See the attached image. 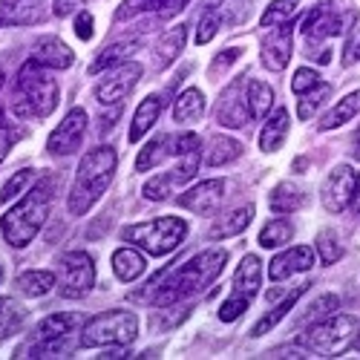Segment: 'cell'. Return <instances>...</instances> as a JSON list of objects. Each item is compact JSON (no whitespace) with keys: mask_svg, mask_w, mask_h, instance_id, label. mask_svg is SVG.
Listing matches in <instances>:
<instances>
[{"mask_svg":"<svg viewBox=\"0 0 360 360\" xmlns=\"http://www.w3.org/2000/svg\"><path fill=\"white\" fill-rule=\"evenodd\" d=\"M222 29V15L217 9L211 12H202V20H199V32H196V44H211L217 38V32Z\"/></svg>","mask_w":360,"mask_h":360,"instance_id":"cell-45","label":"cell"},{"mask_svg":"<svg viewBox=\"0 0 360 360\" xmlns=\"http://www.w3.org/2000/svg\"><path fill=\"white\" fill-rule=\"evenodd\" d=\"M12 110L23 118H46L58 107V81L38 61H26L18 72Z\"/></svg>","mask_w":360,"mask_h":360,"instance_id":"cell-4","label":"cell"},{"mask_svg":"<svg viewBox=\"0 0 360 360\" xmlns=\"http://www.w3.org/2000/svg\"><path fill=\"white\" fill-rule=\"evenodd\" d=\"M243 156V144L236 139H228V136H214L207 141V153H205V162L211 167H219V165H228L233 159Z\"/></svg>","mask_w":360,"mask_h":360,"instance_id":"cell-32","label":"cell"},{"mask_svg":"<svg viewBox=\"0 0 360 360\" xmlns=\"http://www.w3.org/2000/svg\"><path fill=\"white\" fill-rule=\"evenodd\" d=\"M141 64L139 61H127V64H122L118 70H112L107 78H101L98 81V86H96V98H98V104H104V107H115V104H122L130 93H133V86L139 84V78H141Z\"/></svg>","mask_w":360,"mask_h":360,"instance_id":"cell-13","label":"cell"},{"mask_svg":"<svg viewBox=\"0 0 360 360\" xmlns=\"http://www.w3.org/2000/svg\"><path fill=\"white\" fill-rule=\"evenodd\" d=\"M222 199H225V182L222 179H207V182H199L196 188H191V191H185L182 196H179V205L191 214L211 217V214L219 211Z\"/></svg>","mask_w":360,"mask_h":360,"instance_id":"cell-15","label":"cell"},{"mask_svg":"<svg viewBox=\"0 0 360 360\" xmlns=\"http://www.w3.org/2000/svg\"><path fill=\"white\" fill-rule=\"evenodd\" d=\"M202 112H205V96H202V89L191 86V89H185V93L176 98L173 122H179V124H193V122H199V118H202Z\"/></svg>","mask_w":360,"mask_h":360,"instance_id":"cell-29","label":"cell"},{"mask_svg":"<svg viewBox=\"0 0 360 360\" xmlns=\"http://www.w3.org/2000/svg\"><path fill=\"white\" fill-rule=\"evenodd\" d=\"M352 156H354V159L360 162V130L354 133V147H352Z\"/></svg>","mask_w":360,"mask_h":360,"instance_id":"cell-54","label":"cell"},{"mask_svg":"<svg viewBox=\"0 0 360 360\" xmlns=\"http://www.w3.org/2000/svg\"><path fill=\"white\" fill-rule=\"evenodd\" d=\"M352 349L360 354V328H357V335H354V340H352Z\"/></svg>","mask_w":360,"mask_h":360,"instance_id":"cell-55","label":"cell"},{"mask_svg":"<svg viewBox=\"0 0 360 360\" xmlns=\"http://www.w3.org/2000/svg\"><path fill=\"white\" fill-rule=\"evenodd\" d=\"M75 35H78L81 41L93 38V15H89V12H81V15L75 18Z\"/></svg>","mask_w":360,"mask_h":360,"instance_id":"cell-50","label":"cell"},{"mask_svg":"<svg viewBox=\"0 0 360 360\" xmlns=\"http://www.w3.org/2000/svg\"><path fill=\"white\" fill-rule=\"evenodd\" d=\"M291 233H294V228H291L285 219H274V222H268V225L262 228L259 245H262V248H280V245H285L288 239H291Z\"/></svg>","mask_w":360,"mask_h":360,"instance_id":"cell-39","label":"cell"},{"mask_svg":"<svg viewBox=\"0 0 360 360\" xmlns=\"http://www.w3.org/2000/svg\"><path fill=\"white\" fill-rule=\"evenodd\" d=\"M136 49V44H112V46H104L101 52H98V58H96V64L93 67H89V72H101L104 67H112V64H118V61H122V58L124 55H130Z\"/></svg>","mask_w":360,"mask_h":360,"instance_id":"cell-41","label":"cell"},{"mask_svg":"<svg viewBox=\"0 0 360 360\" xmlns=\"http://www.w3.org/2000/svg\"><path fill=\"white\" fill-rule=\"evenodd\" d=\"M4 124H6V122H4V112H0V130H4Z\"/></svg>","mask_w":360,"mask_h":360,"instance_id":"cell-56","label":"cell"},{"mask_svg":"<svg viewBox=\"0 0 360 360\" xmlns=\"http://www.w3.org/2000/svg\"><path fill=\"white\" fill-rule=\"evenodd\" d=\"M352 205H354V211L360 214V173H357V188H354V202Z\"/></svg>","mask_w":360,"mask_h":360,"instance_id":"cell-53","label":"cell"},{"mask_svg":"<svg viewBox=\"0 0 360 360\" xmlns=\"http://www.w3.org/2000/svg\"><path fill=\"white\" fill-rule=\"evenodd\" d=\"M41 18L44 15L35 0H0V29L4 26H32Z\"/></svg>","mask_w":360,"mask_h":360,"instance_id":"cell-20","label":"cell"},{"mask_svg":"<svg viewBox=\"0 0 360 360\" xmlns=\"http://www.w3.org/2000/svg\"><path fill=\"white\" fill-rule=\"evenodd\" d=\"M173 176L170 173H162V176H153L150 182L141 188V193H144V199H153V202H162V199H167L170 193H173Z\"/></svg>","mask_w":360,"mask_h":360,"instance_id":"cell-44","label":"cell"},{"mask_svg":"<svg viewBox=\"0 0 360 360\" xmlns=\"http://www.w3.org/2000/svg\"><path fill=\"white\" fill-rule=\"evenodd\" d=\"M23 317H26V311L15 303V300L0 297V340L12 338L18 328L23 326Z\"/></svg>","mask_w":360,"mask_h":360,"instance_id":"cell-37","label":"cell"},{"mask_svg":"<svg viewBox=\"0 0 360 360\" xmlns=\"http://www.w3.org/2000/svg\"><path fill=\"white\" fill-rule=\"evenodd\" d=\"M84 133H86V112L81 107H72L67 112V118L61 122V127H55L49 133L46 150L52 156H70V153H75V150L81 147Z\"/></svg>","mask_w":360,"mask_h":360,"instance_id":"cell-14","label":"cell"},{"mask_svg":"<svg viewBox=\"0 0 360 360\" xmlns=\"http://www.w3.org/2000/svg\"><path fill=\"white\" fill-rule=\"evenodd\" d=\"M93 283H96V265L84 251H70L61 257V285H58L61 297L78 300L93 288Z\"/></svg>","mask_w":360,"mask_h":360,"instance_id":"cell-9","label":"cell"},{"mask_svg":"<svg viewBox=\"0 0 360 360\" xmlns=\"http://www.w3.org/2000/svg\"><path fill=\"white\" fill-rule=\"evenodd\" d=\"M239 55H243V49H225V52H219V58H214V64H211V78L217 81L219 72H228V67L233 61H239Z\"/></svg>","mask_w":360,"mask_h":360,"instance_id":"cell-48","label":"cell"},{"mask_svg":"<svg viewBox=\"0 0 360 360\" xmlns=\"http://www.w3.org/2000/svg\"><path fill=\"white\" fill-rule=\"evenodd\" d=\"M0 86H4V72H0Z\"/></svg>","mask_w":360,"mask_h":360,"instance_id":"cell-58","label":"cell"},{"mask_svg":"<svg viewBox=\"0 0 360 360\" xmlns=\"http://www.w3.org/2000/svg\"><path fill=\"white\" fill-rule=\"evenodd\" d=\"M354 188H357V173L349 165H338L323 182V191H320L323 207L328 214H343L354 202Z\"/></svg>","mask_w":360,"mask_h":360,"instance_id":"cell-12","label":"cell"},{"mask_svg":"<svg viewBox=\"0 0 360 360\" xmlns=\"http://www.w3.org/2000/svg\"><path fill=\"white\" fill-rule=\"evenodd\" d=\"M328 96H332V86L320 81L314 89H309V96H303V101H300V107H297V115L303 118V122H309V118L323 107V101H326Z\"/></svg>","mask_w":360,"mask_h":360,"instance_id":"cell-40","label":"cell"},{"mask_svg":"<svg viewBox=\"0 0 360 360\" xmlns=\"http://www.w3.org/2000/svg\"><path fill=\"white\" fill-rule=\"evenodd\" d=\"M251 219H254V205H243V207H236V211L219 217V219L211 225V231H207V236H211V239L239 236V233H243V231L251 225Z\"/></svg>","mask_w":360,"mask_h":360,"instance_id":"cell-23","label":"cell"},{"mask_svg":"<svg viewBox=\"0 0 360 360\" xmlns=\"http://www.w3.org/2000/svg\"><path fill=\"white\" fill-rule=\"evenodd\" d=\"M354 23V15H343L338 9L335 0H323V4H317L306 20H303V32L309 41H320V38H335V35H343V29Z\"/></svg>","mask_w":360,"mask_h":360,"instance_id":"cell-10","label":"cell"},{"mask_svg":"<svg viewBox=\"0 0 360 360\" xmlns=\"http://www.w3.org/2000/svg\"><path fill=\"white\" fill-rule=\"evenodd\" d=\"M18 139H20V130H15L12 124H4V130H0V162L9 156V150Z\"/></svg>","mask_w":360,"mask_h":360,"instance_id":"cell-49","label":"cell"},{"mask_svg":"<svg viewBox=\"0 0 360 360\" xmlns=\"http://www.w3.org/2000/svg\"><path fill=\"white\" fill-rule=\"evenodd\" d=\"M144 268H147V262H144V257L136 248H118L112 254V271H115V277L122 283L139 280L144 274Z\"/></svg>","mask_w":360,"mask_h":360,"instance_id":"cell-28","label":"cell"},{"mask_svg":"<svg viewBox=\"0 0 360 360\" xmlns=\"http://www.w3.org/2000/svg\"><path fill=\"white\" fill-rule=\"evenodd\" d=\"M112 173H115V150L112 147L89 150L75 170V182L70 191V214L72 217H84L89 207L104 196V191L112 182Z\"/></svg>","mask_w":360,"mask_h":360,"instance_id":"cell-2","label":"cell"},{"mask_svg":"<svg viewBox=\"0 0 360 360\" xmlns=\"http://www.w3.org/2000/svg\"><path fill=\"white\" fill-rule=\"evenodd\" d=\"M191 0H124L122 9H118V20H127L136 18L139 12H159V18H173L179 15Z\"/></svg>","mask_w":360,"mask_h":360,"instance_id":"cell-22","label":"cell"},{"mask_svg":"<svg viewBox=\"0 0 360 360\" xmlns=\"http://www.w3.org/2000/svg\"><path fill=\"white\" fill-rule=\"evenodd\" d=\"M259 280H262V262H259V257L245 254L243 262H239V268H236V274H233V291H231V297L225 300L222 309H219V320L222 323H233L239 314L251 306V300L259 291Z\"/></svg>","mask_w":360,"mask_h":360,"instance_id":"cell-8","label":"cell"},{"mask_svg":"<svg viewBox=\"0 0 360 360\" xmlns=\"http://www.w3.org/2000/svg\"><path fill=\"white\" fill-rule=\"evenodd\" d=\"M52 207V182H41L29 191L12 211L0 217V231L12 248H26L38 236Z\"/></svg>","mask_w":360,"mask_h":360,"instance_id":"cell-3","label":"cell"},{"mask_svg":"<svg viewBox=\"0 0 360 360\" xmlns=\"http://www.w3.org/2000/svg\"><path fill=\"white\" fill-rule=\"evenodd\" d=\"M162 96H147L139 107H136V115H133V122H130V133H127V139H130V144H136V141H141L150 130H153V124L159 122V115H162Z\"/></svg>","mask_w":360,"mask_h":360,"instance_id":"cell-21","label":"cell"},{"mask_svg":"<svg viewBox=\"0 0 360 360\" xmlns=\"http://www.w3.org/2000/svg\"><path fill=\"white\" fill-rule=\"evenodd\" d=\"M338 306H340V303H338V297H335V294H323V297H317V300H314V303L309 306L311 311H309V314H306L303 320H300V323H303V326H306V323H311V320L328 317V314H332V311H335Z\"/></svg>","mask_w":360,"mask_h":360,"instance_id":"cell-46","label":"cell"},{"mask_svg":"<svg viewBox=\"0 0 360 360\" xmlns=\"http://www.w3.org/2000/svg\"><path fill=\"white\" fill-rule=\"evenodd\" d=\"M188 236V222L179 217H159L150 222H139L122 231V239L130 245H139L141 251L153 254V257H165L170 251H176L185 243Z\"/></svg>","mask_w":360,"mask_h":360,"instance_id":"cell-5","label":"cell"},{"mask_svg":"<svg viewBox=\"0 0 360 360\" xmlns=\"http://www.w3.org/2000/svg\"><path fill=\"white\" fill-rule=\"evenodd\" d=\"M248 81L245 78H236L219 98V107H217V124L222 127H231V130H245L254 115H251V107H248Z\"/></svg>","mask_w":360,"mask_h":360,"instance_id":"cell-11","label":"cell"},{"mask_svg":"<svg viewBox=\"0 0 360 360\" xmlns=\"http://www.w3.org/2000/svg\"><path fill=\"white\" fill-rule=\"evenodd\" d=\"M354 55H360V44H357V52H354Z\"/></svg>","mask_w":360,"mask_h":360,"instance_id":"cell-59","label":"cell"},{"mask_svg":"<svg viewBox=\"0 0 360 360\" xmlns=\"http://www.w3.org/2000/svg\"><path fill=\"white\" fill-rule=\"evenodd\" d=\"M357 328H360V323L352 314H328V317L317 320L314 326H309L306 332H300L297 346H306L309 352H317L323 357H335L352 346Z\"/></svg>","mask_w":360,"mask_h":360,"instance_id":"cell-6","label":"cell"},{"mask_svg":"<svg viewBox=\"0 0 360 360\" xmlns=\"http://www.w3.org/2000/svg\"><path fill=\"white\" fill-rule=\"evenodd\" d=\"M340 257H343V248H340V243L335 239V233L332 231H323L317 236V259L323 265H335Z\"/></svg>","mask_w":360,"mask_h":360,"instance_id":"cell-43","label":"cell"},{"mask_svg":"<svg viewBox=\"0 0 360 360\" xmlns=\"http://www.w3.org/2000/svg\"><path fill=\"white\" fill-rule=\"evenodd\" d=\"M306 205V193L303 188H297L291 182H283L271 191V196H268V207H271L274 214H294L300 211V207Z\"/></svg>","mask_w":360,"mask_h":360,"instance_id":"cell-30","label":"cell"},{"mask_svg":"<svg viewBox=\"0 0 360 360\" xmlns=\"http://www.w3.org/2000/svg\"><path fill=\"white\" fill-rule=\"evenodd\" d=\"M75 349V343L70 340V335L64 338H49V340H38L32 349L20 357H67Z\"/></svg>","mask_w":360,"mask_h":360,"instance_id":"cell-38","label":"cell"},{"mask_svg":"<svg viewBox=\"0 0 360 360\" xmlns=\"http://www.w3.org/2000/svg\"><path fill=\"white\" fill-rule=\"evenodd\" d=\"M285 136H288V110L285 107H277L274 115L268 118L262 133H259V147L265 150V153H274V150L283 147Z\"/></svg>","mask_w":360,"mask_h":360,"instance_id":"cell-25","label":"cell"},{"mask_svg":"<svg viewBox=\"0 0 360 360\" xmlns=\"http://www.w3.org/2000/svg\"><path fill=\"white\" fill-rule=\"evenodd\" d=\"M167 144H170V136H156L153 141H147V144L141 147L139 159H136V170L144 173V170L159 167V165L167 159V153H173V147H167Z\"/></svg>","mask_w":360,"mask_h":360,"instance_id":"cell-33","label":"cell"},{"mask_svg":"<svg viewBox=\"0 0 360 360\" xmlns=\"http://www.w3.org/2000/svg\"><path fill=\"white\" fill-rule=\"evenodd\" d=\"M225 262H228V254L219 251V248H211V251H202V254L191 257L185 265H179L173 274L150 280L147 291H150V297H153V306L165 309V306H173L185 297H193V294L205 291L225 271Z\"/></svg>","mask_w":360,"mask_h":360,"instance_id":"cell-1","label":"cell"},{"mask_svg":"<svg viewBox=\"0 0 360 360\" xmlns=\"http://www.w3.org/2000/svg\"><path fill=\"white\" fill-rule=\"evenodd\" d=\"M271 104H274V89L265 81H248V107H251L254 122L257 118H265Z\"/></svg>","mask_w":360,"mask_h":360,"instance_id":"cell-36","label":"cell"},{"mask_svg":"<svg viewBox=\"0 0 360 360\" xmlns=\"http://www.w3.org/2000/svg\"><path fill=\"white\" fill-rule=\"evenodd\" d=\"M297 6L300 0H274L271 6L262 12V29H277V26H288L297 15Z\"/></svg>","mask_w":360,"mask_h":360,"instance_id":"cell-35","label":"cell"},{"mask_svg":"<svg viewBox=\"0 0 360 360\" xmlns=\"http://www.w3.org/2000/svg\"><path fill=\"white\" fill-rule=\"evenodd\" d=\"M84 4V0H55V15L58 18H67L72 9H78Z\"/></svg>","mask_w":360,"mask_h":360,"instance_id":"cell-52","label":"cell"},{"mask_svg":"<svg viewBox=\"0 0 360 360\" xmlns=\"http://www.w3.org/2000/svg\"><path fill=\"white\" fill-rule=\"evenodd\" d=\"M248 18H251V0H239V4L233 6V12H231V23L239 26V23H245Z\"/></svg>","mask_w":360,"mask_h":360,"instance_id":"cell-51","label":"cell"},{"mask_svg":"<svg viewBox=\"0 0 360 360\" xmlns=\"http://www.w3.org/2000/svg\"><path fill=\"white\" fill-rule=\"evenodd\" d=\"M0 280H4V262H0Z\"/></svg>","mask_w":360,"mask_h":360,"instance_id":"cell-57","label":"cell"},{"mask_svg":"<svg viewBox=\"0 0 360 360\" xmlns=\"http://www.w3.org/2000/svg\"><path fill=\"white\" fill-rule=\"evenodd\" d=\"M360 112V89L357 93H352V96H346L343 101H338V107H332L323 118H320V130L326 133V130H335V127H340V124H346V122H352V118Z\"/></svg>","mask_w":360,"mask_h":360,"instance_id":"cell-31","label":"cell"},{"mask_svg":"<svg viewBox=\"0 0 360 360\" xmlns=\"http://www.w3.org/2000/svg\"><path fill=\"white\" fill-rule=\"evenodd\" d=\"M35 179H38V173L35 170H20V173H15L9 182L0 188V202H12L15 196H20L29 185H35Z\"/></svg>","mask_w":360,"mask_h":360,"instance_id":"cell-42","label":"cell"},{"mask_svg":"<svg viewBox=\"0 0 360 360\" xmlns=\"http://www.w3.org/2000/svg\"><path fill=\"white\" fill-rule=\"evenodd\" d=\"M185 38H188V26H173L170 32L162 35L159 46H156V70L170 67L185 49Z\"/></svg>","mask_w":360,"mask_h":360,"instance_id":"cell-27","label":"cell"},{"mask_svg":"<svg viewBox=\"0 0 360 360\" xmlns=\"http://www.w3.org/2000/svg\"><path fill=\"white\" fill-rule=\"evenodd\" d=\"M139 335V320L133 311L112 309L101 311L93 320L84 323V332L78 346L81 349H96V346H130Z\"/></svg>","mask_w":360,"mask_h":360,"instance_id":"cell-7","label":"cell"},{"mask_svg":"<svg viewBox=\"0 0 360 360\" xmlns=\"http://www.w3.org/2000/svg\"><path fill=\"white\" fill-rule=\"evenodd\" d=\"M320 84V75L314 72V70H309V67H303V70H297L294 72V81H291V89L297 96H306L309 89H314Z\"/></svg>","mask_w":360,"mask_h":360,"instance_id":"cell-47","label":"cell"},{"mask_svg":"<svg viewBox=\"0 0 360 360\" xmlns=\"http://www.w3.org/2000/svg\"><path fill=\"white\" fill-rule=\"evenodd\" d=\"M173 153H176L179 165L170 176H173L176 185H182V182H188V179H193L196 170H199V136L196 133L179 136L176 144H173Z\"/></svg>","mask_w":360,"mask_h":360,"instance_id":"cell-18","label":"cell"},{"mask_svg":"<svg viewBox=\"0 0 360 360\" xmlns=\"http://www.w3.org/2000/svg\"><path fill=\"white\" fill-rule=\"evenodd\" d=\"M291 32L288 26H277V29H268V35L262 41V64L271 70V72H283L291 61Z\"/></svg>","mask_w":360,"mask_h":360,"instance_id":"cell-17","label":"cell"},{"mask_svg":"<svg viewBox=\"0 0 360 360\" xmlns=\"http://www.w3.org/2000/svg\"><path fill=\"white\" fill-rule=\"evenodd\" d=\"M32 61H38V64H41V67H46V70H67V67H72L75 55H72V49H70L61 38L46 35V38H41V41H38Z\"/></svg>","mask_w":360,"mask_h":360,"instance_id":"cell-19","label":"cell"},{"mask_svg":"<svg viewBox=\"0 0 360 360\" xmlns=\"http://www.w3.org/2000/svg\"><path fill=\"white\" fill-rule=\"evenodd\" d=\"M55 274L52 271H26L18 277V291L26 297H44L55 288Z\"/></svg>","mask_w":360,"mask_h":360,"instance_id":"cell-34","label":"cell"},{"mask_svg":"<svg viewBox=\"0 0 360 360\" xmlns=\"http://www.w3.org/2000/svg\"><path fill=\"white\" fill-rule=\"evenodd\" d=\"M314 259H317L314 248H309V245H294V248H288V251H283V254H277V257L271 259V265H268V277H271L274 283L288 280L291 274L309 271V268L314 265Z\"/></svg>","mask_w":360,"mask_h":360,"instance_id":"cell-16","label":"cell"},{"mask_svg":"<svg viewBox=\"0 0 360 360\" xmlns=\"http://www.w3.org/2000/svg\"><path fill=\"white\" fill-rule=\"evenodd\" d=\"M84 314H75V311H58V314H49L46 320L38 323V340H49V338H64V335H72L78 326H84Z\"/></svg>","mask_w":360,"mask_h":360,"instance_id":"cell-24","label":"cell"},{"mask_svg":"<svg viewBox=\"0 0 360 360\" xmlns=\"http://www.w3.org/2000/svg\"><path fill=\"white\" fill-rule=\"evenodd\" d=\"M309 285H311V283H300V285H297V288H294V291H291V294L283 300L280 306H274L271 311H268V314H265V317H262V320H259V323L251 328V338H262V335L271 332V328H274V326H277V323H280V320H283V317H285V314H288V311L297 306V300L306 294V288H309Z\"/></svg>","mask_w":360,"mask_h":360,"instance_id":"cell-26","label":"cell"}]
</instances>
